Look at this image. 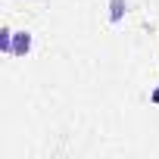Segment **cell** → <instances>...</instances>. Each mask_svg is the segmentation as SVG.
Instances as JSON below:
<instances>
[{
  "instance_id": "cell-4",
  "label": "cell",
  "mask_w": 159,
  "mask_h": 159,
  "mask_svg": "<svg viewBox=\"0 0 159 159\" xmlns=\"http://www.w3.org/2000/svg\"><path fill=\"white\" fill-rule=\"evenodd\" d=\"M153 103H159V91H153Z\"/></svg>"
},
{
  "instance_id": "cell-2",
  "label": "cell",
  "mask_w": 159,
  "mask_h": 159,
  "mask_svg": "<svg viewBox=\"0 0 159 159\" xmlns=\"http://www.w3.org/2000/svg\"><path fill=\"white\" fill-rule=\"evenodd\" d=\"M122 16H125V0H109V19L119 22Z\"/></svg>"
},
{
  "instance_id": "cell-3",
  "label": "cell",
  "mask_w": 159,
  "mask_h": 159,
  "mask_svg": "<svg viewBox=\"0 0 159 159\" xmlns=\"http://www.w3.org/2000/svg\"><path fill=\"white\" fill-rule=\"evenodd\" d=\"M0 50H3V53H13V31H10V28L0 31Z\"/></svg>"
},
{
  "instance_id": "cell-1",
  "label": "cell",
  "mask_w": 159,
  "mask_h": 159,
  "mask_svg": "<svg viewBox=\"0 0 159 159\" xmlns=\"http://www.w3.org/2000/svg\"><path fill=\"white\" fill-rule=\"evenodd\" d=\"M28 50H31V34L28 31H13V53L25 56Z\"/></svg>"
}]
</instances>
